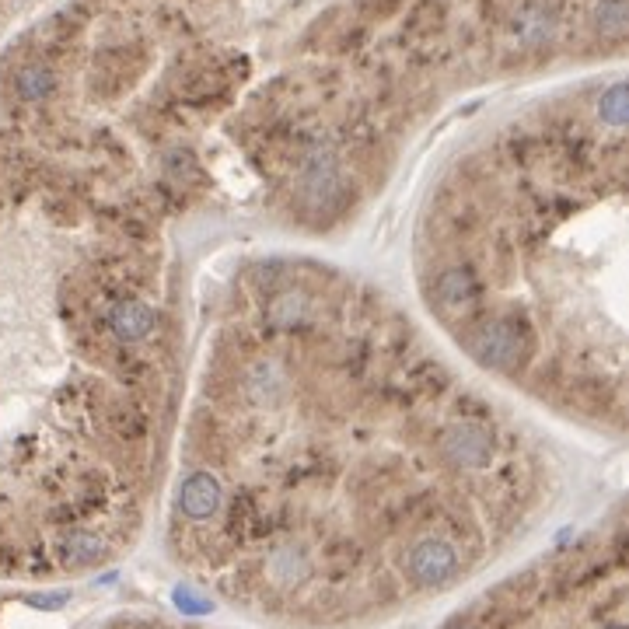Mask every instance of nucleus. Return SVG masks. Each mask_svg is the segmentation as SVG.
Masks as SVG:
<instances>
[{
	"label": "nucleus",
	"instance_id": "2",
	"mask_svg": "<svg viewBox=\"0 0 629 629\" xmlns=\"http://www.w3.org/2000/svg\"><path fill=\"white\" fill-rule=\"evenodd\" d=\"M172 217L0 137V577L119 563L161 504L189 315Z\"/></svg>",
	"mask_w": 629,
	"mask_h": 629
},
{
	"label": "nucleus",
	"instance_id": "3",
	"mask_svg": "<svg viewBox=\"0 0 629 629\" xmlns=\"http://www.w3.org/2000/svg\"><path fill=\"white\" fill-rule=\"evenodd\" d=\"M626 81L504 123L413 217L423 322L500 395L626 441Z\"/></svg>",
	"mask_w": 629,
	"mask_h": 629
},
{
	"label": "nucleus",
	"instance_id": "1",
	"mask_svg": "<svg viewBox=\"0 0 629 629\" xmlns=\"http://www.w3.org/2000/svg\"><path fill=\"white\" fill-rule=\"evenodd\" d=\"M549 437L420 315L315 252L242 256L189 346L168 560L273 629H357L483 577L553 511Z\"/></svg>",
	"mask_w": 629,
	"mask_h": 629
},
{
	"label": "nucleus",
	"instance_id": "5",
	"mask_svg": "<svg viewBox=\"0 0 629 629\" xmlns=\"http://www.w3.org/2000/svg\"><path fill=\"white\" fill-rule=\"evenodd\" d=\"M91 629H214V626L186 623V619H172V616H154V612H119V616L102 619V623Z\"/></svg>",
	"mask_w": 629,
	"mask_h": 629
},
{
	"label": "nucleus",
	"instance_id": "4",
	"mask_svg": "<svg viewBox=\"0 0 629 629\" xmlns=\"http://www.w3.org/2000/svg\"><path fill=\"white\" fill-rule=\"evenodd\" d=\"M437 629H629L626 507L500 574Z\"/></svg>",
	"mask_w": 629,
	"mask_h": 629
}]
</instances>
